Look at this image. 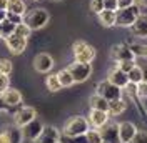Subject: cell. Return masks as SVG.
I'll return each instance as SVG.
<instances>
[{
  "label": "cell",
  "instance_id": "46",
  "mask_svg": "<svg viewBox=\"0 0 147 143\" xmlns=\"http://www.w3.org/2000/svg\"><path fill=\"white\" fill-rule=\"evenodd\" d=\"M54 2H60V0H54Z\"/></svg>",
  "mask_w": 147,
  "mask_h": 143
},
{
  "label": "cell",
  "instance_id": "33",
  "mask_svg": "<svg viewBox=\"0 0 147 143\" xmlns=\"http://www.w3.org/2000/svg\"><path fill=\"white\" fill-rule=\"evenodd\" d=\"M132 67H136V62L134 60H124V62H119V65H117V68H120L124 73H127Z\"/></svg>",
  "mask_w": 147,
  "mask_h": 143
},
{
  "label": "cell",
  "instance_id": "36",
  "mask_svg": "<svg viewBox=\"0 0 147 143\" xmlns=\"http://www.w3.org/2000/svg\"><path fill=\"white\" fill-rule=\"evenodd\" d=\"M7 20H10L13 25H18V23L24 22V17H22V15H17V13H10V12H7Z\"/></svg>",
  "mask_w": 147,
  "mask_h": 143
},
{
  "label": "cell",
  "instance_id": "13",
  "mask_svg": "<svg viewBox=\"0 0 147 143\" xmlns=\"http://www.w3.org/2000/svg\"><path fill=\"white\" fill-rule=\"evenodd\" d=\"M54 67V58L49 53H38L34 58V68L40 73H47V72L52 70Z\"/></svg>",
  "mask_w": 147,
  "mask_h": 143
},
{
  "label": "cell",
  "instance_id": "20",
  "mask_svg": "<svg viewBox=\"0 0 147 143\" xmlns=\"http://www.w3.org/2000/svg\"><path fill=\"white\" fill-rule=\"evenodd\" d=\"M127 110V102L125 100H112V102H109V116H119L120 113H124Z\"/></svg>",
  "mask_w": 147,
  "mask_h": 143
},
{
  "label": "cell",
  "instance_id": "23",
  "mask_svg": "<svg viewBox=\"0 0 147 143\" xmlns=\"http://www.w3.org/2000/svg\"><path fill=\"white\" fill-rule=\"evenodd\" d=\"M7 12H10V13H17V15H22V17H24V13L27 12L25 2H24V0H9Z\"/></svg>",
  "mask_w": 147,
  "mask_h": 143
},
{
  "label": "cell",
  "instance_id": "2",
  "mask_svg": "<svg viewBox=\"0 0 147 143\" xmlns=\"http://www.w3.org/2000/svg\"><path fill=\"white\" fill-rule=\"evenodd\" d=\"M89 122L84 116H70L64 125L62 135L64 136H80L89 130Z\"/></svg>",
  "mask_w": 147,
  "mask_h": 143
},
{
  "label": "cell",
  "instance_id": "31",
  "mask_svg": "<svg viewBox=\"0 0 147 143\" xmlns=\"http://www.w3.org/2000/svg\"><path fill=\"white\" fill-rule=\"evenodd\" d=\"M129 143H147V132H139L137 130Z\"/></svg>",
  "mask_w": 147,
  "mask_h": 143
},
{
  "label": "cell",
  "instance_id": "34",
  "mask_svg": "<svg viewBox=\"0 0 147 143\" xmlns=\"http://www.w3.org/2000/svg\"><path fill=\"white\" fill-rule=\"evenodd\" d=\"M130 48H132V52L136 55H140V57L147 58V45H132Z\"/></svg>",
  "mask_w": 147,
  "mask_h": 143
},
{
  "label": "cell",
  "instance_id": "30",
  "mask_svg": "<svg viewBox=\"0 0 147 143\" xmlns=\"http://www.w3.org/2000/svg\"><path fill=\"white\" fill-rule=\"evenodd\" d=\"M12 62L7 60V58H0V75H7L9 77L10 73H12Z\"/></svg>",
  "mask_w": 147,
  "mask_h": 143
},
{
  "label": "cell",
  "instance_id": "24",
  "mask_svg": "<svg viewBox=\"0 0 147 143\" xmlns=\"http://www.w3.org/2000/svg\"><path fill=\"white\" fill-rule=\"evenodd\" d=\"M144 77H146L144 70H142L140 67H137V65H136V67H132V68L127 72V80L130 82V83H136V85H137L139 82L146 80Z\"/></svg>",
  "mask_w": 147,
  "mask_h": 143
},
{
  "label": "cell",
  "instance_id": "19",
  "mask_svg": "<svg viewBox=\"0 0 147 143\" xmlns=\"http://www.w3.org/2000/svg\"><path fill=\"white\" fill-rule=\"evenodd\" d=\"M9 143H22L24 142V133H22V128L17 125H12V126H7V130L3 132Z\"/></svg>",
  "mask_w": 147,
  "mask_h": 143
},
{
  "label": "cell",
  "instance_id": "41",
  "mask_svg": "<svg viewBox=\"0 0 147 143\" xmlns=\"http://www.w3.org/2000/svg\"><path fill=\"white\" fill-rule=\"evenodd\" d=\"M7 5H9V0H0V10H7Z\"/></svg>",
  "mask_w": 147,
  "mask_h": 143
},
{
  "label": "cell",
  "instance_id": "17",
  "mask_svg": "<svg viewBox=\"0 0 147 143\" xmlns=\"http://www.w3.org/2000/svg\"><path fill=\"white\" fill-rule=\"evenodd\" d=\"M89 125H92L94 128H102L109 122V113L107 112H100V110H90V115H89Z\"/></svg>",
  "mask_w": 147,
  "mask_h": 143
},
{
  "label": "cell",
  "instance_id": "47",
  "mask_svg": "<svg viewBox=\"0 0 147 143\" xmlns=\"http://www.w3.org/2000/svg\"><path fill=\"white\" fill-rule=\"evenodd\" d=\"M57 143H62V142H60V140H59V142H57Z\"/></svg>",
  "mask_w": 147,
  "mask_h": 143
},
{
  "label": "cell",
  "instance_id": "42",
  "mask_svg": "<svg viewBox=\"0 0 147 143\" xmlns=\"http://www.w3.org/2000/svg\"><path fill=\"white\" fill-rule=\"evenodd\" d=\"M7 18V10H0V22H3Z\"/></svg>",
  "mask_w": 147,
  "mask_h": 143
},
{
  "label": "cell",
  "instance_id": "45",
  "mask_svg": "<svg viewBox=\"0 0 147 143\" xmlns=\"http://www.w3.org/2000/svg\"><path fill=\"white\" fill-rule=\"evenodd\" d=\"M0 38H2V27H0Z\"/></svg>",
  "mask_w": 147,
  "mask_h": 143
},
{
  "label": "cell",
  "instance_id": "22",
  "mask_svg": "<svg viewBox=\"0 0 147 143\" xmlns=\"http://www.w3.org/2000/svg\"><path fill=\"white\" fill-rule=\"evenodd\" d=\"M99 22H100L104 27H107V28H110V27H115V12L114 10H100L99 13Z\"/></svg>",
  "mask_w": 147,
  "mask_h": 143
},
{
  "label": "cell",
  "instance_id": "28",
  "mask_svg": "<svg viewBox=\"0 0 147 143\" xmlns=\"http://www.w3.org/2000/svg\"><path fill=\"white\" fill-rule=\"evenodd\" d=\"M0 27H2V38H7L9 35L13 33V30H15V25L10 22V20H3V22H0Z\"/></svg>",
  "mask_w": 147,
  "mask_h": 143
},
{
  "label": "cell",
  "instance_id": "35",
  "mask_svg": "<svg viewBox=\"0 0 147 143\" xmlns=\"http://www.w3.org/2000/svg\"><path fill=\"white\" fill-rule=\"evenodd\" d=\"M90 10L94 13H99L104 10V0H90Z\"/></svg>",
  "mask_w": 147,
  "mask_h": 143
},
{
  "label": "cell",
  "instance_id": "9",
  "mask_svg": "<svg viewBox=\"0 0 147 143\" xmlns=\"http://www.w3.org/2000/svg\"><path fill=\"white\" fill-rule=\"evenodd\" d=\"M34 118H37V112H35V108H32V107H22L20 110H17L15 115H13L15 125L20 126V128L24 125H27L28 122H32Z\"/></svg>",
  "mask_w": 147,
  "mask_h": 143
},
{
  "label": "cell",
  "instance_id": "21",
  "mask_svg": "<svg viewBox=\"0 0 147 143\" xmlns=\"http://www.w3.org/2000/svg\"><path fill=\"white\" fill-rule=\"evenodd\" d=\"M89 105H90L92 110H100V112H109V102L100 97V95H97V93H94L90 98H89Z\"/></svg>",
  "mask_w": 147,
  "mask_h": 143
},
{
  "label": "cell",
  "instance_id": "38",
  "mask_svg": "<svg viewBox=\"0 0 147 143\" xmlns=\"http://www.w3.org/2000/svg\"><path fill=\"white\" fill-rule=\"evenodd\" d=\"M104 9L105 10H117V0H104Z\"/></svg>",
  "mask_w": 147,
  "mask_h": 143
},
{
  "label": "cell",
  "instance_id": "8",
  "mask_svg": "<svg viewBox=\"0 0 147 143\" xmlns=\"http://www.w3.org/2000/svg\"><path fill=\"white\" fill-rule=\"evenodd\" d=\"M3 40H5V45H7V48L10 50V53H13V55H20L27 48V38L18 37L15 33L9 35L7 38H3Z\"/></svg>",
  "mask_w": 147,
  "mask_h": 143
},
{
  "label": "cell",
  "instance_id": "1",
  "mask_svg": "<svg viewBox=\"0 0 147 143\" xmlns=\"http://www.w3.org/2000/svg\"><path fill=\"white\" fill-rule=\"evenodd\" d=\"M49 12L45 9H32L24 13V23L30 30H38V28L45 27L49 22Z\"/></svg>",
  "mask_w": 147,
  "mask_h": 143
},
{
  "label": "cell",
  "instance_id": "14",
  "mask_svg": "<svg viewBox=\"0 0 147 143\" xmlns=\"http://www.w3.org/2000/svg\"><path fill=\"white\" fill-rule=\"evenodd\" d=\"M129 28H130V32H132L136 37H139V38H146L147 37V15L146 13H140Z\"/></svg>",
  "mask_w": 147,
  "mask_h": 143
},
{
  "label": "cell",
  "instance_id": "44",
  "mask_svg": "<svg viewBox=\"0 0 147 143\" xmlns=\"http://www.w3.org/2000/svg\"><path fill=\"white\" fill-rule=\"evenodd\" d=\"M100 143H110V142H105V140H102V142Z\"/></svg>",
  "mask_w": 147,
  "mask_h": 143
},
{
  "label": "cell",
  "instance_id": "40",
  "mask_svg": "<svg viewBox=\"0 0 147 143\" xmlns=\"http://www.w3.org/2000/svg\"><path fill=\"white\" fill-rule=\"evenodd\" d=\"M134 5H137V7H147V0H134Z\"/></svg>",
  "mask_w": 147,
  "mask_h": 143
},
{
  "label": "cell",
  "instance_id": "43",
  "mask_svg": "<svg viewBox=\"0 0 147 143\" xmlns=\"http://www.w3.org/2000/svg\"><path fill=\"white\" fill-rule=\"evenodd\" d=\"M0 143H9V140H7V136H5V133H3V132L0 133Z\"/></svg>",
  "mask_w": 147,
  "mask_h": 143
},
{
  "label": "cell",
  "instance_id": "27",
  "mask_svg": "<svg viewBox=\"0 0 147 143\" xmlns=\"http://www.w3.org/2000/svg\"><path fill=\"white\" fill-rule=\"evenodd\" d=\"M84 136H85V140H87V143H100L102 142V136H100V132L97 130V128H89L85 133H84Z\"/></svg>",
  "mask_w": 147,
  "mask_h": 143
},
{
  "label": "cell",
  "instance_id": "18",
  "mask_svg": "<svg viewBox=\"0 0 147 143\" xmlns=\"http://www.w3.org/2000/svg\"><path fill=\"white\" fill-rule=\"evenodd\" d=\"M0 95H2V102H3L5 105H9V107L20 105V102H22V93L15 88H10V87L5 90V92H2Z\"/></svg>",
  "mask_w": 147,
  "mask_h": 143
},
{
  "label": "cell",
  "instance_id": "25",
  "mask_svg": "<svg viewBox=\"0 0 147 143\" xmlns=\"http://www.w3.org/2000/svg\"><path fill=\"white\" fill-rule=\"evenodd\" d=\"M55 75H57V78L60 82V87H62V88H69V87L74 85V78H72V75L69 73L67 68H65V70H60L59 73H55Z\"/></svg>",
  "mask_w": 147,
  "mask_h": 143
},
{
  "label": "cell",
  "instance_id": "7",
  "mask_svg": "<svg viewBox=\"0 0 147 143\" xmlns=\"http://www.w3.org/2000/svg\"><path fill=\"white\" fill-rule=\"evenodd\" d=\"M110 57L115 60V62H124V60H134L136 58V53L132 52V48L125 43H119L114 45L112 50H110Z\"/></svg>",
  "mask_w": 147,
  "mask_h": 143
},
{
  "label": "cell",
  "instance_id": "15",
  "mask_svg": "<svg viewBox=\"0 0 147 143\" xmlns=\"http://www.w3.org/2000/svg\"><path fill=\"white\" fill-rule=\"evenodd\" d=\"M117 128H119L120 143H129L132 140V136L136 135V132H137V128H136V125L132 122H122V123L117 125Z\"/></svg>",
  "mask_w": 147,
  "mask_h": 143
},
{
  "label": "cell",
  "instance_id": "26",
  "mask_svg": "<svg viewBox=\"0 0 147 143\" xmlns=\"http://www.w3.org/2000/svg\"><path fill=\"white\" fill-rule=\"evenodd\" d=\"M45 87H47V90L52 92V93H55V92H59V90L62 88V87H60V82L57 78V75H49V77H47Z\"/></svg>",
  "mask_w": 147,
  "mask_h": 143
},
{
  "label": "cell",
  "instance_id": "37",
  "mask_svg": "<svg viewBox=\"0 0 147 143\" xmlns=\"http://www.w3.org/2000/svg\"><path fill=\"white\" fill-rule=\"evenodd\" d=\"M9 82L10 80H9V77H7V75H0V93L9 88Z\"/></svg>",
  "mask_w": 147,
  "mask_h": 143
},
{
  "label": "cell",
  "instance_id": "3",
  "mask_svg": "<svg viewBox=\"0 0 147 143\" xmlns=\"http://www.w3.org/2000/svg\"><path fill=\"white\" fill-rule=\"evenodd\" d=\"M139 15H140V7L137 5L115 10V27H130Z\"/></svg>",
  "mask_w": 147,
  "mask_h": 143
},
{
  "label": "cell",
  "instance_id": "39",
  "mask_svg": "<svg viewBox=\"0 0 147 143\" xmlns=\"http://www.w3.org/2000/svg\"><path fill=\"white\" fill-rule=\"evenodd\" d=\"M130 5H134V0H117V10L119 9H127Z\"/></svg>",
  "mask_w": 147,
  "mask_h": 143
},
{
  "label": "cell",
  "instance_id": "4",
  "mask_svg": "<svg viewBox=\"0 0 147 143\" xmlns=\"http://www.w3.org/2000/svg\"><path fill=\"white\" fill-rule=\"evenodd\" d=\"M72 53L75 55V62L92 63V60L95 58V48L90 47L89 43H85L84 40H77L72 45Z\"/></svg>",
  "mask_w": 147,
  "mask_h": 143
},
{
  "label": "cell",
  "instance_id": "32",
  "mask_svg": "<svg viewBox=\"0 0 147 143\" xmlns=\"http://www.w3.org/2000/svg\"><path fill=\"white\" fill-rule=\"evenodd\" d=\"M137 97L139 98H147V80H142L137 83Z\"/></svg>",
  "mask_w": 147,
  "mask_h": 143
},
{
  "label": "cell",
  "instance_id": "11",
  "mask_svg": "<svg viewBox=\"0 0 147 143\" xmlns=\"http://www.w3.org/2000/svg\"><path fill=\"white\" fill-rule=\"evenodd\" d=\"M59 140H60V132L55 126H44L42 133L34 140V143H57Z\"/></svg>",
  "mask_w": 147,
  "mask_h": 143
},
{
  "label": "cell",
  "instance_id": "6",
  "mask_svg": "<svg viewBox=\"0 0 147 143\" xmlns=\"http://www.w3.org/2000/svg\"><path fill=\"white\" fill-rule=\"evenodd\" d=\"M95 93L100 95V97H104L107 102L122 98V88L115 87V85H112L109 80H104V82H100V83H97V87H95Z\"/></svg>",
  "mask_w": 147,
  "mask_h": 143
},
{
  "label": "cell",
  "instance_id": "5",
  "mask_svg": "<svg viewBox=\"0 0 147 143\" xmlns=\"http://www.w3.org/2000/svg\"><path fill=\"white\" fill-rule=\"evenodd\" d=\"M69 73L72 75L74 83H82L92 75V65L90 63H80V62H74L67 67Z\"/></svg>",
  "mask_w": 147,
  "mask_h": 143
},
{
  "label": "cell",
  "instance_id": "12",
  "mask_svg": "<svg viewBox=\"0 0 147 143\" xmlns=\"http://www.w3.org/2000/svg\"><path fill=\"white\" fill-rule=\"evenodd\" d=\"M99 132H100L102 140H105V142H110V143H120L117 123H109V122H107V123L102 126V128H99Z\"/></svg>",
  "mask_w": 147,
  "mask_h": 143
},
{
  "label": "cell",
  "instance_id": "16",
  "mask_svg": "<svg viewBox=\"0 0 147 143\" xmlns=\"http://www.w3.org/2000/svg\"><path fill=\"white\" fill-rule=\"evenodd\" d=\"M107 80H109L112 85L119 87V88H124V87H125V85L129 83V80H127V73H124V72L120 70V68H117V67H114V68H110V70H109Z\"/></svg>",
  "mask_w": 147,
  "mask_h": 143
},
{
  "label": "cell",
  "instance_id": "10",
  "mask_svg": "<svg viewBox=\"0 0 147 143\" xmlns=\"http://www.w3.org/2000/svg\"><path fill=\"white\" fill-rule=\"evenodd\" d=\"M42 130H44V123H42L40 120H37V118H34L32 122H28L27 125L22 126L24 138H27V140H30V142H34L37 136L42 133Z\"/></svg>",
  "mask_w": 147,
  "mask_h": 143
},
{
  "label": "cell",
  "instance_id": "29",
  "mask_svg": "<svg viewBox=\"0 0 147 143\" xmlns=\"http://www.w3.org/2000/svg\"><path fill=\"white\" fill-rule=\"evenodd\" d=\"M13 33L18 37H24V38H28L30 37V33H32V30L22 22V23H18V25H15V30H13Z\"/></svg>",
  "mask_w": 147,
  "mask_h": 143
}]
</instances>
